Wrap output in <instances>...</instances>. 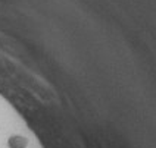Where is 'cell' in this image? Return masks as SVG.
<instances>
[{"mask_svg":"<svg viewBox=\"0 0 156 148\" xmlns=\"http://www.w3.org/2000/svg\"><path fill=\"white\" fill-rule=\"evenodd\" d=\"M8 145L9 148H27L28 140L25 136H22V135H13V136L9 138Z\"/></svg>","mask_w":156,"mask_h":148,"instance_id":"1","label":"cell"}]
</instances>
